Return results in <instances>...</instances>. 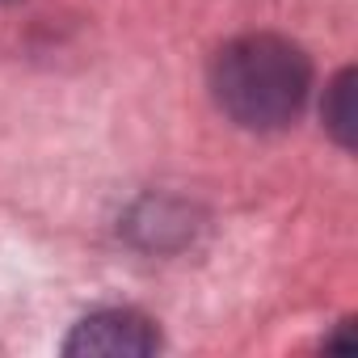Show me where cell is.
Masks as SVG:
<instances>
[{
	"mask_svg": "<svg viewBox=\"0 0 358 358\" xmlns=\"http://www.w3.org/2000/svg\"><path fill=\"white\" fill-rule=\"evenodd\" d=\"M312 89V59L282 34H241L211 59L215 106L245 131H282Z\"/></svg>",
	"mask_w": 358,
	"mask_h": 358,
	"instance_id": "6da1fadb",
	"label": "cell"
},
{
	"mask_svg": "<svg viewBox=\"0 0 358 358\" xmlns=\"http://www.w3.org/2000/svg\"><path fill=\"white\" fill-rule=\"evenodd\" d=\"M156 350H160V329L152 316L135 308H101L85 316L64 341V354L72 358H143Z\"/></svg>",
	"mask_w": 358,
	"mask_h": 358,
	"instance_id": "7a4b0ae2",
	"label": "cell"
},
{
	"mask_svg": "<svg viewBox=\"0 0 358 358\" xmlns=\"http://www.w3.org/2000/svg\"><path fill=\"white\" fill-rule=\"evenodd\" d=\"M324 127L341 148H354V68L337 72V80L324 89Z\"/></svg>",
	"mask_w": 358,
	"mask_h": 358,
	"instance_id": "3957f363",
	"label": "cell"
}]
</instances>
